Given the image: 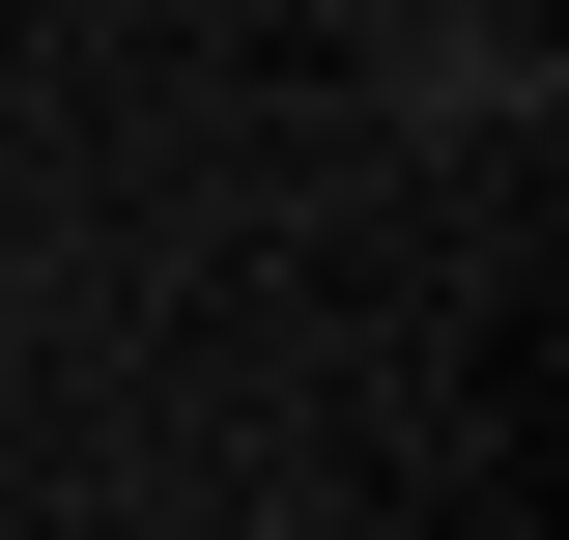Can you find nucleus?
<instances>
[{"instance_id": "1", "label": "nucleus", "mask_w": 569, "mask_h": 540, "mask_svg": "<svg viewBox=\"0 0 569 540\" xmlns=\"http://www.w3.org/2000/svg\"><path fill=\"white\" fill-rule=\"evenodd\" d=\"M370 86H399L427 142H541V29H485V0H399V29H370Z\"/></svg>"}]
</instances>
